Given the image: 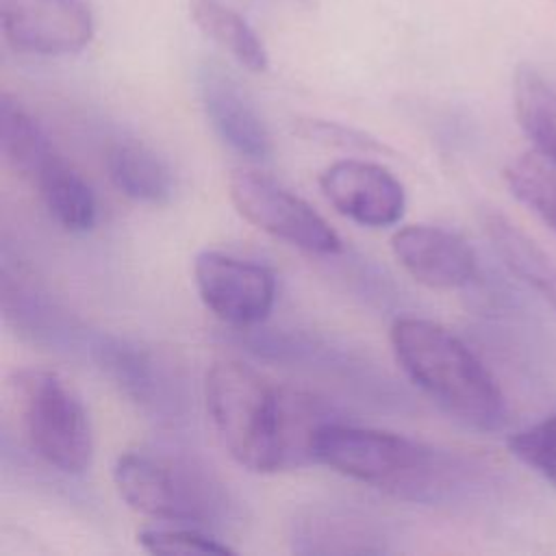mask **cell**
Returning <instances> with one entry per match:
<instances>
[{"mask_svg": "<svg viewBox=\"0 0 556 556\" xmlns=\"http://www.w3.org/2000/svg\"><path fill=\"white\" fill-rule=\"evenodd\" d=\"M0 150L7 165L26 180L56 154L37 119L9 93L0 96Z\"/></svg>", "mask_w": 556, "mask_h": 556, "instance_id": "d6986e66", "label": "cell"}, {"mask_svg": "<svg viewBox=\"0 0 556 556\" xmlns=\"http://www.w3.org/2000/svg\"><path fill=\"white\" fill-rule=\"evenodd\" d=\"M508 452L526 467L556 484V415L517 430L506 441Z\"/></svg>", "mask_w": 556, "mask_h": 556, "instance_id": "603a6c76", "label": "cell"}, {"mask_svg": "<svg viewBox=\"0 0 556 556\" xmlns=\"http://www.w3.org/2000/svg\"><path fill=\"white\" fill-rule=\"evenodd\" d=\"M391 252L404 271L430 289H460L478 274V261L471 245L456 232L410 224L391 237Z\"/></svg>", "mask_w": 556, "mask_h": 556, "instance_id": "8fae6325", "label": "cell"}, {"mask_svg": "<svg viewBox=\"0 0 556 556\" xmlns=\"http://www.w3.org/2000/svg\"><path fill=\"white\" fill-rule=\"evenodd\" d=\"M48 215L67 232H87L96 224L93 189L59 152L30 180Z\"/></svg>", "mask_w": 556, "mask_h": 556, "instance_id": "9a60e30c", "label": "cell"}, {"mask_svg": "<svg viewBox=\"0 0 556 556\" xmlns=\"http://www.w3.org/2000/svg\"><path fill=\"white\" fill-rule=\"evenodd\" d=\"M137 543L148 554L159 556H189V554H235V549L213 536L208 530L193 526H156L137 532Z\"/></svg>", "mask_w": 556, "mask_h": 556, "instance_id": "7402d4cb", "label": "cell"}, {"mask_svg": "<svg viewBox=\"0 0 556 556\" xmlns=\"http://www.w3.org/2000/svg\"><path fill=\"white\" fill-rule=\"evenodd\" d=\"M484 232L502 263L556 308V263L526 232L497 211L482 217Z\"/></svg>", "mask_w": 556, "mask_h": 556, "instance_id": "2e32d148", "label": "cell"}, {"mask_svg": "<svg viewBox=\"0 0 556 556\" xmlns=\"http://www.w3.org/2000/svg\"><path fill=\"white\" fill-rule=\"evenodd\" d=\"M391 348L404 374L445 413L478 430H500L506 400L484 363L445 326L397 317Z\"/></svg>", "mask_w": 556, "mask_h": 556, "instance_id": "7a4b0ae2", "label": "cell"}, {"mask_svg": "<svg viewBox=\"0 0 556 556\" xmlns=\"http://www.w3.org/2000/svg\"><path fill=\"white\" fill-rule=\"evenodd\" d=\"M295 130L304 139L321 143V146H334V148H343V150L350 148V150H363V152H382L384 150V146L376 137H371L358 128H352L348 124L332 122V119H319V117L298 119Z\"/></svg>", "mask_w": 556, "mask_h": 556, "instance_id": "cb8c5ba5", "label": "cell"}, {"mask_svg": "<svg viewBox=\"0 0 556 556\" xmlns=\"http://www.w3.org/2000/svg\"><path fill=\"white\" fill-rule=\"evenodd\" d=\"M193 282L202 304L230 326L261 324L276 302V278L265 265L219 250L193 258Z\"/></svg>", "mask_w": 556, "mask_h": 556, "instance_id": "ba28073f", "label": "cell"}, {"mask_svg": "<svg viewBox=\"0 0 556 556\" xmlns=\"http://www.w3.org/2000/svg\"><path fill=\"white\" fill-rule=\"evenodd\" d=\"M100 371L146 413L174 421L182 413V389L167 363L122 337L102 334L91 343Z\"/></svg>", "mask_w": 556, "mask_h": 556, "instance_id": "9c48e42d", "label": "cell"}, {"mask_svg": "<svg viewBox=\"0 0 556 556\" xmlns=\"http://www.w3.org/2000/svg\"><path fill=\"white\" fill-rule=\"evenodd\" d=\"M198 91L211 126L232 150L256 161L271 154V135L263 115L230 74L215 65H202Z\"/></svg>", "mask_w": 556, "mask_h": 556, "instance_id": "4fadbf2b", "label": "cell"}, {"mask_svg": "<svg viewBox=\"0 0 556 556\" xmlns=\"http://www.w3.org/2000/svg\"><path fill=\"white\" fill-rule=\"evenodd\" d=\"M513 100L517 122L534 150L556 163V89L532 67H519Z\"/></svg>", "mask_w": 556, "mask_h": 556, "instance_id": "ffe728a7", "label": "cell"}, {"mask_svg": "<svg viewBox=\"0 0 556 556\" xmlns=\"http://www.w3.org/2000/svg\"><path fill=\"white\" fill-rule=\"evenodd\" d=\"M504 180L510 193L545 226L556 230V163L536 150L508 161Z\"/></svg>", "mask_w": 556, "mask_h": 556, "instance_id": "44dd1931", "label": "cell"}, {"mask_svg": "<svg viewBox=\"0 0 556 556\" xmlns=\"http://www.w3.org/2000/svg\"><path fill=\"white\" fill-rule=\"evenodd\" d=\"M11 384L28 447L56 471L85 473L93 458V432L76 389L50 369H22Z\"/></svg>", "mask_w": 556, "mask_h": 556, "instance_id": "5b68a950", "label": "cell"}, {"mask_svg": "<svg viewBox=\"0 0 556 556\" xmlns=\"http://www.w3.org/2000/svg\"><path fill=\"white\" fill-rule=\"evenodd\" d=\"M313 463L408 502H441L463 482V465L404 434L334 419L319 428Z\"/></svg>", "mask_w": 556, "mask_h": 556, "instance_id": "6da1fadb", "label": "cell"}, {"mask_svg": "<svg viewBox=\"0 0 556 556\" xmlns=\"http://www.w3.org/2000/svg\"><path fill=\"white\" fill-rule=\"evenodd\" d=\"M0 28L7 43L33 56H72L96 33L87 0H0Z\"/></svg>", "mask_w": 556, "mask_h": 556, "instance_id": "52a82bcc", "label": "cell"}, {"mask_svg": "<svg viewBox=\"0 0 556 556\" xmlns=\"http://www.w3.org/2000/svg\"><path fill=\"white\" fill-rule=\"evenodd\" d=\"M289 545L304 556H363L391 552L384 528L345 506L315 504L300 508L289 521Z\"/></svg>", "mask_w": 556, "mask_h": 556, "instance_id": "7c38bea8", "label": "cell"}, {"mask_svg": "<svg viewBox=\"0 0 556 556\" xmlns=\"http://www.w3.org/2000/svg\"><path fill=\"white\" fill-rule=\"evenodd\" d=\"M104 167L113 187L141 204H165L174 195V172L167 161L152 148L117 139L106 146Z\"/></svg>", "mask_w": 556, "mask_h": 556, "instance_id": "5bb4252c", "label": "cell"}, {"mask_svg": "<svg viewBox=\"0 0 556 556\" xmlns=\"http://www.w3.org/2000/svg\"><path fill=\"white\" fill-rule=\"evenodd\" d=\"M113 482L132 510L167 523L213 532L226 528L232 515L224 484L180 454L124 452L113 465Z\"/></svg>", "mask_w": 556, "mask_h": 556, "instance_id": "3957f363", "label": "cell"}, {"mask_svg": "<svg viewBox=\"0 0 556 556\" xmlns=\"http://www.w3.org/2000/svg\"><path fill=\"white\" fill-rule=\"evenodd\" d=\"M2 308L7 319L33 341L56 343L67 332L65 317L22 269L2 263Z\"/></svg>", "mask_w": 556, "mask_h": 556, "instance_id": "e0dca14e", "label": "cell"}, {"mask_svg": "<svg viewBox=\"0 0 556 556\" xmlns=\"http://www.w3.org/2000/svg\"><path fill=\"white\" fill-rule=\"evenodd\" d=\"M193 24L217 46H222L239 65L250 72H265L269 54L263 39L241 13L224 0H189Z\"/></svg>", "mask_w": 556, "mask_h": 556, "instance_id": "ac0fdd59", "label": "cell"}, {"mask_svg": "<svg viewBox=\"0 0 556 556\" xmlns=\"http://www.w3.org/2000/svg\"><path fill=\"white\" fill-rule=\"evenodd\" d=\"M319 189L343 217L367 228L393 226L404 215L406 191L402 182L371 161H334L319 174Z\"/></svg>", "mask_w": 556, "mask_h": 556, "instance_id": "30bf717a", "label": "cell"}, {"mask_svg": "<svg viewBox=\"0 0 556 556\" xmlns=\"http://www.w3.org/2000/svg\"><path fill=\"white\" fill-rule=\"evenodd\" d=\"M228 195L237 213L254 228L308 254H337V230L300 195L254 169H235Z\"/></svg>", "mask_w": 556, "mask_h": 556, "instance_id": "8992f818", "label": "cell"}, {"mask_svg": "<svg viewBox=\"0 0 556 556\" xmlns=\"http://www.w3.org/2000/svg\"><path fill=\"white\" fill-rule=\"evenodd\" d=\"M211 424L235 463L254 473L282 471L280 387L254 367L224 358L204 378Z\"/></svg>", "mask_w": 556, "mask_h": 556, "instance_id": "277c9868", "label": "cell"}]
</instances>
